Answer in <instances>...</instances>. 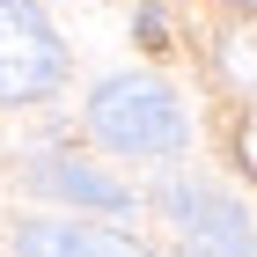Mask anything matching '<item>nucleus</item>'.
Returning a JSON list of instances; mask_svg holds the SVG:
<instances>
[{
	"label": "nucleus",
	"instance_id": "nucleus-1",
	"mask_svg": "<svg viewBox=\"0 0 257 257\" xmlns=\"http://www.w3.org/2000/svg\"><path fill=\"white\" fill-rule=\"evenodd\" d=\"M88 125H96L118 155H177L184 147V110L162 81H140V74H118L88 96Z\"/></svg>",
	"mask_w": 257,
	"mask_h": 257
},
{
	"label": "nucleus",
	"instance_id": "nucleus-2",
	"mask_svg": "<svg viewBox=\"0 0 257 257\" xmlns=\"http://www.w3.org/2000/svg\"><path fill=\"white\" fill-rule=\"evenodd\" d=\"M66 81V44L37 0H0V103H37Z\"/></svg>",
	"mask_w": 257,
	"mask_h": 257
},
{
	"label": "nucleus",
	"instance_id": "nucleus-3",
	"mask_svg": "<svg viewBox=\"0 0 257 257\" xmlns=\"http://www.w3.org/2000/svg\"><path fill=\"white\" fill-rule=\"evenodd\" d=\"M22 257H155L125 228H88V220H30L15 235Z\"/></svg>",
	"mask_w": 257,
	"mask_h": 257
},
{
	"label": "nucleus",
	"instance_id": "nucleus-4",
	"mask_svg": "<svg viewBox=\"0 0 257 257\" xmlns=\"http://www.w3.org/2000/svg\"><path fill=\"white\" fill-rule=\"evenodd\" d=\"M169 213H177L191 235H220V242H235V250H257V235H250V220H242V206H228L220 191L169 184Z\"/></svg>",
	"mask_w": 257,
	"mask_h": 257
},
{
	"label": "nucleus",
	"instance_id": "nucleus-5",
	"mask_svg": "<svg viewBox=\"0 0 257 257\" xmlns=\"http://www.w3.org/2000/svg\"><path fill=\"white\" fill-rule=\"evenodd\" d=\"M30 177L44 184V191H59V198H74V206H96V213H125L133 206V191L125 184H110V177H96V169H81V162H66V155H44Z\"/></svg>",
	"mask_w": 257,
	"mask_h": 257
},
{
	"label": "nucleus",
	"instance_id": "nucleus-6",
	"mask_svg": "<svg viewBox=\"0 0 257 257\" xmlns=\"http://www.w3.org/2000/svg\"><path fill=\"white\" fill-rule=\"evenodd\" d=\"M140 44H147V52H169V22H162V0H140Z\"/></svg>",
	"mask_w": 257,
	"mask_h": 257
},
{
	"label": "nucleus",
	"instance_id": "nucleus-7",
	"mask_svg": "<svg viewBox=\"0 0 257 257\" xmlns=\"http://www.w3.org/2000/svg\"><path fill=\"white\" fill-rule=\"evenodd\" d=\"M177 257H257V250H235V242H220V235H184Z\"/></svg>",
	"mask_w": 257,
	"mask_h": 257
}]
</instances>
